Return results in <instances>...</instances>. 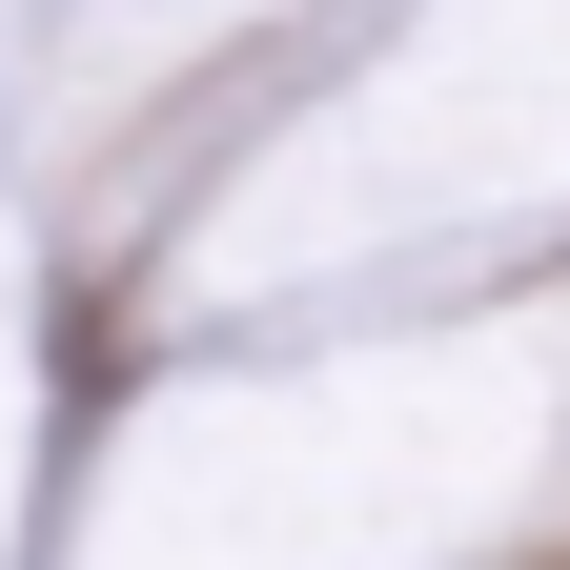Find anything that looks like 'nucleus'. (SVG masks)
I'll list each match as a JSON object with an SVG mask.
<instances>
[]
</instances>
